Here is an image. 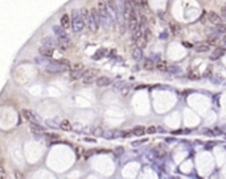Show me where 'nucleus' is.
Here are the masks:
<instances>
[{
  "label": "nucleus",
  "instance_id": "17",
  "mask_svg": "<svg viewBox=\"0 0 226 179\" xmlns=\"http://www.w3.org/2000/svg\"><path fill=\"white\" fill-rule=\"evenodd\" d=\"M143 69H144V70H148V71L153 70V69H155V62H153L151 58H146L144 62H143Z\"/></svg>",
  "mask_w": 226,
  "mask_h": 179
},
{
  "label": "nucleus",
  "instance_id": "26",
  "mask_svg": "<svg viewBox=\"0 0 226 179\" xmlns=\"http://www.w3.org/2000/svg\"><path fill=\"white\" fill-rule=\"evenodd\" d=\"M216 29H217L218 33H224V34H226V24H224V22L216 25Z\"/></svg>",
  "mask_w": 226,
  "mask_h": 179
},
{
  "label": "nucleus",
  "instance_id": "9",
  "mask_svg": "<svg viewBox=\"0 0 226 179\" xmlns=\"http://www.w3.org/2000/svg\"><path fill=\"white\" fill-rule=\"evenodd\" d=\"M82 76H84V69H82L81 66L75 67L74 70H71L69 72V78L71 80H77V79H79V78H82Z\"/></svg>",
  "mask_w": 226,
  "mask_h": 179
},
{
  "label": "nucleus",
  "instance_id": "30",
  "mask_svg": "<svg viewBox=\"0 0 226 179\" xmlns=\"http://www.w3.org/2000/svg\"><path fill=\"white\" fill-rule=\"evenodd\" d=\"M168 70L171 71V72H179L180 71V69L177 66H171V67H168Z\"/></svg>",
  "mask_w": 226,
  "mask_h": 179
},
{
  "label": "nucleus",
  "instance_id": "16",
  "mask_svg": "<svg viewBox=\"0 0 226 179\" xmlns=\"http://www.w3.org/2000/svg\"><path fill=\"white\" fill-rule=\"evenodd\" d=\"M226 54V49H224V48H217L216 50L213 52V55H212V59H218V58H221V57H224V55Z\"/></svg>",
  "mask_w": 226,
  "mask_h": 179
},
{
  "label": "nucleus",
  "instance_id": "1",
  "mask_svg": "<svg viewBox=\"0 0 226 179\" xmlns=\"http://www.w3.org/2000/svg\"><path fill=\"white\" fill-rule=\"evenodd\" d=\"M98 13H99V20H101V25L103 29H110L113 26L114 22V17L113 15L110 13V11L107 8V4L104 2H98Z\"/></svg>",
  "mask_w": 226,
  "mask_h": 179
},
{
  "label": "nucleus",
  "instance_id": "13",
  "mask_svg": "<svg viewBox=\"0 0 226 179\" xmlns=\"http://www.w3.org/2000/svg\"><path fill=\"white\" fill-rule=\"evenodd\" d=\"M29 128L35 134H42L45 132V128H44L40 122H29Z\"/></svg>",
  "mask_w": 226,
  "mask_h": 179
},
{
  "label": "nucleus",
  "instance_id": "21",
  "mask_svg": "<svg viewBox=\"0 0 226 179\" xmlns=\"http://www.w3.org/2000/svg\"><path fill=\"white\" fill-rule=\"evenodd\" d=\"M171 30L173 32L175 36H179L181 33V26L177 24V22H171Z\"/></svg>",
  "mask_w": 226,
  "mask_h": 179
},
{
  "label": "nucleus",
  "instance_id": "11",
  "mask_svg": "<svg viewBox=\"0 0 226 179\" xmlns=\"http://www.w3.org/2000/svg\"><path fill=\"white\" fill-rule=\"evenodd\" d=\"M95 85L97 87H107L111 85V79H110L108 76H98L97 79H95Z\"/></svg>",
  "mask_w": 226,
  "mask_h": 179
},
{
  "label": "nucleus",
  "instance_id": "7",
  "mask_svg": "<svg viewBox=\"0 0 226 179\" xmlns=\"http://www.w3.org/2000/svg\"><path fill=\"white\" fill-rule=\"evenodd\" d=\"M21 113H23V117L26 121H29V122H40V117H38V115H36L35 112L31 111V109H23V111H21Z\"/></svg>",
  "mask_w": 226,
  "mask_h": 179
},
{
  "label": "nucleus",
  "instance_id": "24",
  "mask_svg": "<svg viewBox=\"0 0 226 179\" xmlns=\"http://www.w3.org/2000/svg\"><path fill=\"white\" fill-rule=\"evenodd\" d=\"M45 124H46L48 128H52V129H57V128H60V122H57L56 120H46Z\"/></svg>",
  "mask_w": 226,
  "mask_h": 179
},
{
  "label": "nucleus",
  "instance_id": "22",
  "mask_svg": "<svg viewBox=\"0 0 226 179\" xmlns=\"http://www.w3.org/2000/svg\"><path fill=\"white\" fill-rule=\"evenodd\" d=\"M60 129H64V131H71V129H73V125H71L68 120H62L61 122H60Z\"/></svg>",
  "mask_w": 226,
  "mask_h": 179
},
{
  "label": "nucleus",
  "instance_id": "6",
  "mask_svg": "<svg viewBox=\"0 0 226 179\" xmlns=\"http://www.w3.org/2000/svg\"><path fill=\"white\" fill-rule=\"evenodd\" d=\"M99 74V71L97 69H86L84 70V76H82V80H84L85 86H90L93 83H95L97 75Z\"/></svg>",
  "mask_w": 226,
  "mask_h": 179
},
{
  "label": "nucleus",
  "instance_id": "31",
  "mask_svg": "<svg viewBox=\"0 0 226 179\" xmlns=\"http://www.w3.org/2000/svg\"><path fill=\"white\" fill-rule=\"evenodd\" d=\"M156 131H157V129H156L155 126H150V128L147 129V133H151V134H152V133H155Z\"/></svg>",
  "mask_w": 226,
  "mask_h": 179
},
{
  "label": "nucleus",
  "instance_id": "18",
  "mask_svg": "<svg viewBox=\"0 0 226 179\" xmlns=\"http://www.w3.org/2000/svg\"><path fill=\"white\" fill-rule=\"evenodd\" d=\"M132 58H134L135 61H142L143 59V49L142 48H135L134 49V52H132Z\"/></svg>",
  "mask_w": 226,
  "mask_h": 179
},
{
  "label": "nucleus",
  "instance_id": "34",
  "mask_svg": "<svg viewBox=\"0 0 226 179\" xmlns=\"http://www.w3.org/2000/svg\"><path fill=\"white\" fill-rule=\"evenodd\" d=\"M140 5L142 7H147V0H140Z\"/></svg>",
  "mask_w": 226,
  "mask_h": 179
},
{
  "label": "nucleus",
  "instance_id": "29",
  "mask_svg": "<svg viewBox=\"0 0 226 179\" xmlns=\"http://www.w3.org/2000/svg\"><path fill=\"white\" fill-rule=\"evenodd\" d=\"M221 17L224 19V21H226V5L221 8Z\"/></svg>",
  "mask_w": 226,
  "mask_h": 179
},
{
  "label": "nucleus",
  "instance_id": "10",
  "mask_svg": "<svg viewBox=\"0 0 226 179\" xmlns=\"http://www.w3.org/2000/svg\"><path fill=\"white\" fill-rule=\"evenodd\" d=\"M41 44L44 46H48V48H52V49H56L58 46V42L54 40L53 37H44L41 40Z\"/></svg>",
  "mask_w": 226,
  "mask_h": 179
},
{
  "label": "nucleus",
  "instance_id": "25",
  "mask_svg": "<svg viewBox=\"0 0 226 179\" xmlns=\"http://www.w3.org/2000/svg\"><path fill=\"white\" fill-rule=\"evenodd\" d=\"M156 67L160 71H168V65H167V62H164V61H159Z\"/></svg>",
  "mask_w": 226,
  "mask_h": 179
},
{
  "label": "nucleus",
  "instance_id": "8",
  "mask_svg": "<svg viewBox=\"0 0 226 179\" xmlns=\"http://www.w3.org/2000/svg\"><path fill=\"white\" fill-rule=\"evenodd\" d=\"M208 20H209V22H212L213 25H218V24H221V22H224V19L221 16L216 12H213V11L208 12Z\"/></svg>",
  "mask_w": 226,
  "mask_h": 179
},
{
  "label": "nucleus",
  "instance_id": "23",
  "mask_svg": "<svg viewBox=\"0 0 226 179\" xmlns=\"http://www.w3.org/2000/svg\"><path fill=\"white\" fill-rule=\"evenodd\" d=\"M146 133V129H144V126H140V125H137L135 126L134 129H132V134H135V136H143V134Z\"/></svg>",
  "mask_w": 226,
  "mask_h": 179
},
{
  "label": "nucleus",
  "instance_id": "14",
  "mask_svg": "<svg viewBox=\"0 0 226 179\" xmlns=\"http://www.w3.org/2000/svg\"><path fill=\"white\" fill-rule=\"evenodd\" d=\"M124 133H120V132H117V131H106L102 133V136L106 138V140H114V138H118L120 136H123Z\"/></svg>",
  "mask_w": 226,
  "mask_h": 179
},
{
  "label": "nucleus",
  "instance_id": "33",
  "mask_svg": "<svg viewBox=\"0 0 226 179\" xmlns=\"http://www.w3.org/2000/svg\"><path fill=\"white\" fill-rule=\"evenodd\" d=\"M3 178H5V172L3 171V169H0V179H3Z\"/></svg>",
  "mask_w": 226,
  "mask_h": 179
},
{
  "label": "nucleus",
  "instance_id": "20",
  "mask_svg": "<svg viewBox=\"0 0 226 179\" xmlns=\"http://www.w3.org/2000/svg\"><path fill=\"white\" fill-rule=\"evenodd\" d=\"M90 13H91V16H93V19H94L95 24L99 26V25H101V20H99V13H98V9H97V8H91V9H90Z\"/></svg>",
  "mask_w": 226,
  "mask_h": 179
},
{
  "label": "nucleus",
  "instance_id": "15",
  "mask_svg": "<svg viewBox=\"0 0 226 179\" xmlns=\"http://www.w3.org/2000/svg\"><path fill=\"white\" fill-rule=\"evenodd\" d=\"M61 26L68 29V28H71V19L69 17V15H62L61 16Z\"/></svg>",
  "mask_w": 226,
  "mask_h": 179
},
{
  "label": "nucleus",
  "instance_id": "27",
  "mask_svg": "<svg viewBox=\"0 0 226 179\" xmlns=\"http://www.w3.org/2000/svg\"><path fill=\"white\" fill-rule=\"evenodd\" d=\"M104 53H107V50L106 49H101V50H98V52L95 53V55L93 58L94 59H99V58H102V57H104Z\"/></svg>",
  "mask_w": 226,
  "mask_h": 179
},
{
  "label": "nucleus",
  "instance_id": "19",
  "mask_svg": "<svg viewBox=\"0 0 226 179\" xmlns=\"http://www.w3.org/2000/svg\"><path fill=\"white\" fill-rule=\"evenodd\" d=\"M209 45L206 44V42H204V44H197L196 46H195V50L196 52H198V53H205V52H208L209 50Z\"/></svg>",
  "mask_w": 226,
  "mask_h": 179
},
{
  "label": "nucleus",
  "instance_id": "28",
  "mask_svg": "<svg viewBox=\"0 0 226 179\" xmlns=\"http://www.w3.org/2000/svg\"><path fill=\"white\" fill-rule=\"evenodd\" d=\"M218 42L217 40V37H209L208 40H206V44L209 45V46H216V44Z\"/></svg>",
  "mask_w": 226,
  "mask_h": 179
},
{
  "label": "nucleus",
  "instance_id": "4",
  "mask_svg": "<svg viewBox=\"0 0 226 179\" xmlns=\"http://www.w3.org/2000/svg\"><path fill=\"white\" fill-rule=\"evenodd\" d=\"M68 65H69L68 61H49L44 66V69L49 74H58V72H62L68 69Z\"/></svg>",
  "mask_w": 226,
  "mask_h": 179
},
{
  "label": "nucleus",
  "instance_id": "2",
  "mask_svg": "<svg viewBox=\"0 0 226 179\" xmlns=\"http://www.w3.org/2000/svg\"><path fill=\"white\" fill-rule=\"evenodd\" d=\"M53 32L57 37V42H58L60 49H68L71 46L70 37L68 36V33L65 32V28H62L61 25H53Z\"/></svg>",
  "mask_w": 226,
  "mask_h": 179
},
{
  "label": "nucleus",
  "instance_id": "5",
  "mask_svg": "<svg viewBox=\"0 0 226 179\" xmlns=\"http://www.w3.org/2000/svg\"><path fill=\"white\" fill-rule=\"evenodd\" d=\"M81 13H82V16H84V20H85V24H86V26L89 28V30L90 32H93V33H95L97 30H98V25L95 24V21H94V19H93V16H91V13H90V11H87V9H81Z\"/></svg>",
  "mask_w": 226,
  "mask_h": 179
},
{
  "label": "nucleus",
  "instance_id": "32",
  "mask_svg": "<svg viewBox=\"0 0 226 179\" xmlns=\"http://www.w3.org/2000/svg\"><path fill=\"white\" fill-rule=\"evenodd\" d=\"M123 152H124V150H123L122 146H118L117 150H115V153H117V154H123Z\"/></svg>",
  "mask_w": 226,
  "mask_h": 179
},
{
  "label": "nucleus",
  "instance_id": "3",
  "mask_svg": "<svg viewBox=\"0 0 226 179\" xmlns=\"http://www.w3.org/2000/svg\"><path fill=\"white\" fill-rule=\"evenodd\" d=\"M71 29H73L74 33H81L85 29V20L84 16L81 13V9H73L71 11Z\"/></svg>",
  "mask_w": 226,
  "mask_h": 179
},
{
  "label": "nucleus",
  "instance_id": "12",
  "mask_svg": "<svg viewBox=\"0 0 226 179\" xmlns=\"http://www.w3.org/2000/svg\"><path fill=\"white\" fill-rule=\"evenodd\" d=\"M53 50L52 48H48V46H44V45H41L40 48H38V53H40V55H42V57H46V58H52L53 57Z\"/></svg>",
  "mask_w": 226,
  "mask_h": 179
},
{
  "label": "nucleus",
  "instance_id": "35",
  "mask_svg": "<svg viewBox=\"0 0 226 179\" xmlns=\"http://www.w3.org/2000/svg\"><path fill=\"white\" fill-rule=\"evenodd\" d=\"M222 41H224V42H225V44H226V34H225V36H224V38H222Z\"/></svg>",
  "mask_w": 226,
  "mask_h": 179
}]
</instances>
